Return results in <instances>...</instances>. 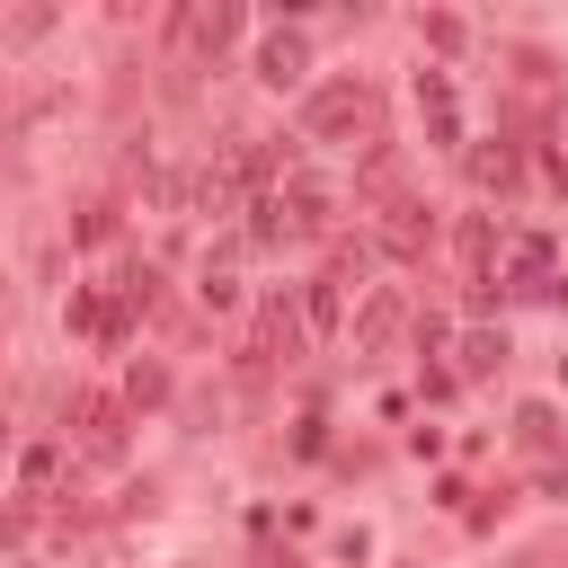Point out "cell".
Here are the masks:
<instances>
[{"mask_svg":"<svg viewBox=\"0 0 568 568\" xmlns=\"http://www.w3.org/2000/svg\"><path fill=\"white\" fill-rule=\"evenodd\" d=\"M302 62H311V44H302V36H266V44H257V71H266L275 89H293V80H302Z\"/></svg>","mask_w":568,"mask_h":568,"instance_id":"1","label":"cell"},{"mask_svg":"<svg viewBox=\"0 0 568 568\" xmlns=\"http://www.w3.org/2000/svg\"><path fill=\"white\" fill-rule=\"evenodd\" d=\"M355 115H364V89H355V80H337V89L311 98V133H337V124H355Z\"/></svg>","mask_w":568,"mask_h":568,"instance_id":"2","label":"cell"},{"mask_svg":"<svg viewBox=\"0 0 568 568\" xmlns=\"http://www.w3.org/2000/svg\"><path fill=\"white\" fill-rule=\"evenodd\" d=\"M80 444H89V453H115V444H124V408H115V399H80Z\"/></svg>","mask_w":568,"mask_h":568,"instance_id":"3","label":"cell"},{"mask_svg":"<svg viewBox=\"0 0 568 568\" xmlns=\"http://www.w3.org/2000/svg\"><path fill=\"white\" fill-rule=\"evenodd\" d=\"M417 115L435 124V142H453V80L444 71H417Z\"/></svg>","mask_w":568,"mask_h":568,"instance_id":"4","label":"cell"},{"mask_svg":"<svg viewBox=\"0 0 568 568\" xmlns=\"http://www.w3.org/2000/svg\"><path fill=\"white\" fill-rule=\"evenodd\" d=\"M515 444H524V453H550V444H559V417H550V408H524V417H515Z\"/></svg>","mask_w":568,"mask_h":568,"instance_id":"5","label":"cell"},{"mask_svg":"<svg viewBox=\"0 0 568 568\" xmlns=\"http://www.w3.org/2000/svg\"><path fill=\"white\" fill-rule=\"evenodd\" d=\"M302 320H311V328H328V320H337V275H320V284L302 293Z\"/></svg>","mask_w":568,"mask_h":568,"instance_id":"6","label":"cell"},{"mask_svg":"<svg viewBox=\"0 0 568 568\" xmlns=\"http://www.w3.org/2000/svg\"><path fill=\"white\" fill-rule=\"evenodd\" d=\"M488 364H506V346L479 328V337H462V373H488Z\"/></svg>","mask_w":568,"mask_h":568,"instance_id":"7","label":"cell"}]
</instances>
